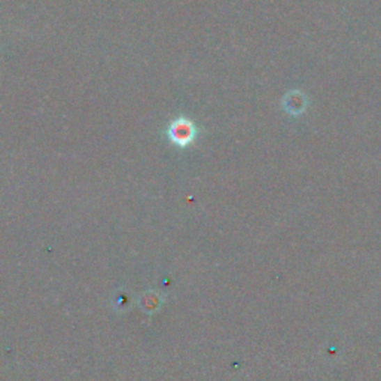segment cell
<instances>
[{
  "label": "cell",
  "mask_w": 381,
  "mask_h": 381,
  "mask_svg": "<svg viewBox=\"0 0 381 381\" xmlns=\"http://www.w3.org/2000/svg\"><path fill=\"white\" fill-rule=\"evenodd\" d=\"M169 137L174 145L185 148L191 145L195 139V127L188 119L179 118L169 127Z\"/></svg>",
  "instance_id": "6da1fadb"
}]
</instances>
